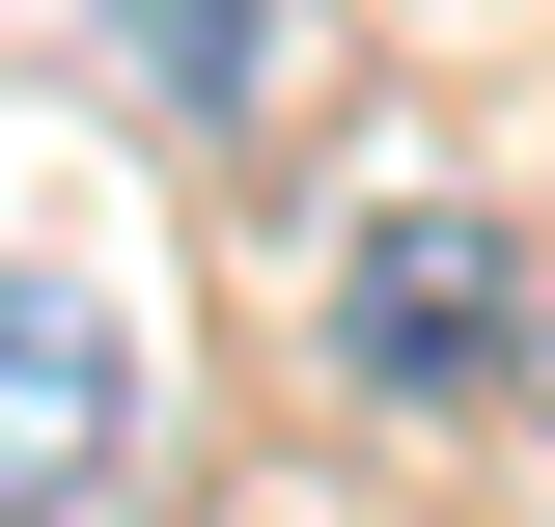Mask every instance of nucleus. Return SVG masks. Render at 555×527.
Instances as JSON below:
<instances>
[{"label":"nucleus","instance_id":"1","mask_svg":"<svg viewBox=\"0 0 555 527\" xmlns=\"http://www.w3.org/2000/svg\"><path fill=\"white\" fill-rule=\"evenodd\" d=\"M528 333H555V250H500L473 195H389V222L334 250V389H361V416H500Z\"/></svg>","mask_w":555,"mask_h":527},{"label":"nucleus","instance_id":"2","mask_svg":"<svg viewBox=\"0 0 555 527\" xmlns=\"http://www.w3.org/2000/svg\"><path fill=\"white\" fill-rule=\"evenodd\" d=\"M112 445H139V333L56 306V278H0V527H56Z\"/></svg>","mask_w":555,"mask_h":527},{"label":"nucleus","instance_id":"3","mask_svg":"<svg viewBox=\"0 0 555 527\" xmlns=\"http://www.w3.org/2000/svg\"><path fill=\"white\" fill-rule=\"evenodd\" d=\"M83 28H112L195 139H222V112H278V56H306V0H83Z\"/></svg>","mask_w":555,"mask_h":527},{"label":"nucleus","instance_id":"4","mask_svg":"<svg viewBox=\"0 0 555 527\" xmlns=\"http://www.w3.org/2000/svg\"><path fill=\"white\" fill-rule=\"evenodd\" d=\"M528 389H555V333H528Z\"/></svg>","mask_w":555,"mask_h":527},{"label":"nucleus","instance_id":"5","mask_svg":"<svg viewBox=\"0 0 555 527\" xmlns=\"http://www.w3.org/2000/svg\"><path fill=\"white\" fill-rule=\"evenodd\" d=\"M278 527H306V500H278Z\"/></svg>","mask_w":555,"mask_h":527}]
</instances>
